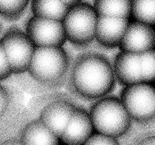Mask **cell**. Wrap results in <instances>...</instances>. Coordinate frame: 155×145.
Wrapping results in <instances>:
<instances>
[{"label": "cell", "mask_w": 155, "mask_h": 145, "mask_svg": "<svg viewBox=\"0 0 155 145\" xmlns=\"http://www.w3.org/2000/svg\"><path fill=\"white\" fill-rule=\"evenodd\" d=\"M142 81L152 83L155 74V54L154 48L139 54Z\"/></svg>", "instance_id": "obj_18"}, {"label": "cell", "mask_w": 155, "mask_h": 145, "mask_svg": "<svg viewBox=\"0 0 155 145\" xmlns=\"http://www.w3.org/2000/svg\"><path fill=\"white\" fill-rule=\"evenodd\" d=\"M9 96L6 89L0 85V118L4 115L8 107Z\"/></svg>", "instance_id": "obj_21"}, {"label": "cell", "mask_w": 155, "mask_h": 145, "mask_svg": "<svg viewBox=\"0 0 155 145\" xmlns=\"http://www.w3.org/2000/svg\"><path fill=\"white\" fill-rule=\"evenodd\" d=\"M26 30L35 46H62L67 40L62 22L58 20L33 16Z\"/></svg>", "instance_id": "obj_7"}, {"label": "cell", "mask_w": 155, "mask_h": 145, "mask_svg": "<svg viewBox=\"0 0 155 145\" xmlns=\"http://www.w3.org/2000/svg\"><path fill=\"white\" fill-rule=\"evenodd\" d=\"M34 16L62 21L69 8L61 0H32Z\"/></svg>", "instance_id": "obj_14"}, {"label": "cell", "mask_w": 155, "mask_h": 145, "mask_svg": "<svg viewBox=\"0 0 155 145\" xmlns=\"http://www.w3.org/2000/svg\"><path fill=\"white\" fill-rule=\"evenodd\" d=\"M113 70L114 76L124 85L142 82L139 54L122 51L115 58Z\"/></svg>", "instance_id": "obj_12"}, {"label": "cell", "mask_w": 155, "mask_h": 145, "mask_svg": "<svg viewBox=\"0 0 155 145\" xmlns=\"http://www.w3.org/2000/svg\"><path fill=\"white\" fill-rule=\"evenodd\" d=\"M98 14L92 5L80 2L70 8L62 20L66 39L79 46L90 43L95 36Z\"/></svg>", "instance_id": "obj_4"}, {"label": "cell", "mask_w": 155, "mask_h": 145, "mask_svg": "<svg viewBox=\"0 0 155 145\" xmlns=\"http://www.w3.org/2000/svg\"><path fill=\"white\" fill-rule=\"evenodd\" d=\"M72 83L78 95L87 99L102 98L114 86L115 76L108 60L98 54H88L77 60Z\"/></svg>", "instance_id": "obj_1"}, {"label": "cell", "mask_w": 155, "mask_h": 145, "mask_svg": "<svg viewBox=\"0 0 155 145\" xmlns=\"http://www.w3.org/2000/svg\"><path fill=\"white\" fill-rule=\"evenodd\" d=\"M62 2L64 5H66L68 8H71L73 6L79 4V3L82 2L83 0H61Z\"/></svg>", "instance_id": "obj_22"}, {"label": "cell", "mask_w": 155, "mask_h": 145, "mask_svg": "<svg viewBox=\"0 0 155 145\" xmlns=\"http://www.w3.org/2000/svg\"><path fill=\"white\" fill-rule=\"evenodd\" d=\"M85 144H106L115 145L119 144V141L116 137H111L107 134H103L97 131L95 134H92L86 141Z\"/></svg>", "instance_id": "obj_19"}, {"label": "cell", "mask_w": 155, "mask_h": 145, "mask_svg": "<svg viewBox=\"0 0 155 145\" xmlns=\"http://www.w3.org/2000/svg\"><path fill=\"white\" fill-rule=\"evenodd\" d=\"M129 24V18L98 15L95 38L103 46H119Z\"/></svg>", "instance_id": "obj_9"}, {"label": "cell", "mask_w": 155, "mask_h": 145, "mask_svg": "<svg viewBox=\"0 0 155 145\" xmlns=\"http://www.w3.org/2000/svg\"><path fill=\"white\" fill-rule=\"evenodd\" d=\"M93 129L89 113L76 107L60 140L67 144H83L92 134Z\"/></svg>", "instance_id": "obj_10"}, {"label": "cell", "mask_w": 155, "mask_h": 145, "mask_svg": "<svg viewBox=\"0 0 155 145\" xmlns=\"http://www.w3.org/2000/svg\"><path fill=\"white\" fill-rule=\"evenodd\" d=\"M89 116L95 131L116 138L125 134L131 126L132 119L117 98L101 99L92 106Z\"/></svg>", "instance_id": "obj_2"}, {"label": "cell", "mask_w": 155, "mask_h": 145, "mask_svg": "<svg viewBox=\"0 0 155 145\" xmlns=\"http://www.w3.org/2000/svg\"><path fill=\"white\" fill-rule=\"evenodd\" d=\"M30 0H0V15L10 20L22 15Z\"/></svg>", "instance_id": "obj_17"}, {"label": "cell", "mask_w": 155, "mask_h": 145, "mask_svg": "<svg viewBox=\"0 0 155 145\" xmlns=\"http://www.w3.org/2000/svg\"><path fill=\"white\" fill-rule=\"evenodd\" d=\"M12 73L10 63L8 60L2 43L0 40V81L8 78Z\"/></svg>", "instance_id": "obj_20"}, {"label": "cell", "mask_w": 155, "mask_h": 145, "mask_svg": "<svg viewBox=\"0 0 155 145\" xmlns=\"http://www.w3.org/2000/svg\"><path fill=\"white\" fill-rule=\"evenodd\" d=\"M92 6L98 15L126 18L130 17L131 0H93Z\"/></svg>", "instance_id": "obj_15"}, {"label": "cell", "mask_w": 155, "mask_h": 145, "mask_svg": "<svg viewBox=\"0 0 155 145\" xmlns=\"http://www.w3.org/2000/svg\"><path fill=\"white\" fill-rule=\"evenodd\" d=\"M68 58L61 46H36L27 71L36 81L54 82L66 72Z\"/></svg>", "instance_id": "obj_3"}, {"label": "cell", "mask_w": 155, "mask_h": 145, "mask_svg": "<svg viewBox=\"0 0 155 145\" xmlns=\"http://www.w3.org/2000/svg\"><path fill=\"white\" fill-rule=\"evenodd\" d=\"M119 47L122 51L141 54L154 48V26L139 22H129Z\"/></svg>", "instance_id": "obj_8"}, {"label": "cell", "mask_w": 155, "mask_h": 145, "mask_svg": "<svg viewBox=\"0 0 155 145\" xmlns=\"http://www.w3.org/2000/svg\"><path fill=\"white\" fill-rule=\"evenodd\" d=\"M21 143L25 144H57L59 143V138L39 119L26 125L21 135Z\"/></svg>", "instance_id": "obj_13"}, {"label": "cell", "mask_w": 155, "mask_h": 145, "mask_svg": "<svg viewBox=\"0 0 155 145\" xmlns=\"http://www.w3.org/2000/svg\"><path fill=\"white\" fill-rule=\"evenodd\" d=\"M121 102L132 119L139 123H149L155 113V95L151 83L140 82L126 85Z\"/></svg>", "instance_id": "obj_5"}, {"label": "cell", "mask_w": 155, "mask_h": 145, "mask_svg": "<svg viewBox=\"0 0 155 145\" xmlns=\"http://www.w3.org/2000/svg\"><path fill=\"white\" fill-rule=\"evenodd\" d=\"M0 40L10 63L12 73L20 74L27 71L36 46L27 33L19 30H11Z\"/></svg>", "instance_id": "obj_6"}, {"label": "cell", "mask_w": 155, "mask_h": 145, "mask_svg": "<svg viewBox=\"0 0 155 145\" xmlns=\"http://www.w3.org/2000/svg\"><path fill=\"white\" fill-rule=\"evenodd\" d=\"M75 108L74 104L68 101H54L42 110L39 119L60 140Z\"/></svg>", "instance_id": "obj_11"}, {"label": "cell", "mask_w": 155, "mask_h": 145, "mask_svg": "<svg viewBox=\"0 0 155 145\" xmlns=\"http://www.w3.org/2000/svg\"><path fill=\"white\" fill-rule=\"evenodd\" d=\"M141 144H145V145H155V137H149L145 138L142 140L141 142Z\"/></svg>", "instance_id": "obj_23"}, {"label": "cell", "mask_w": 155, "mask_h": 145, "mask_svg": "<svg viewBox=\"0 0 155 145\" xmlns=\"http://www.w3.org/2000/svg\"><path fill=\"white\" fill-rule=\"evenodd\" d=\"M130 16L135 21L154 26L155 0H131Z\"/></svg>", "instance_id": "obj_16"}]
</instances>
